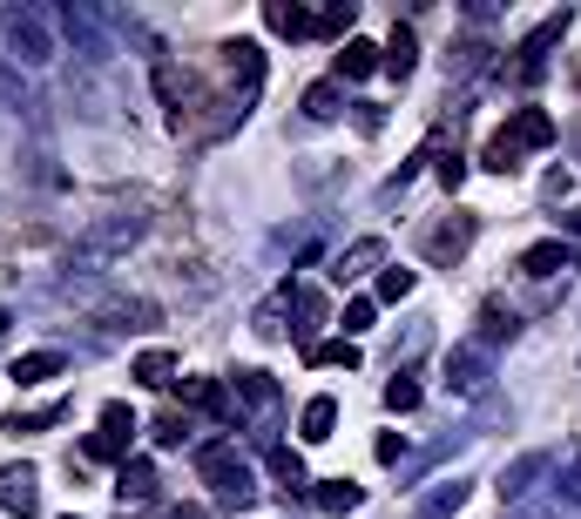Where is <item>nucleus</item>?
Instances as JSON below:
<instances>
[{
    "instance_id": "f257e3e1",
    "label": "nucleus",
    "mask_w": 581,
    "mask_h": 519,
    "mask_svg": "<svg viewBox=\"0 0 581 519\" xmlns=\"http://www.w3.org/2000/svg\"><path fill=\"white\" fill-rule=\"evenodd\" d=\"M548 142H555V115H548V108H514V115H508V129L487 142L480 163H487L493 176H514V169H521V155H527V149H548Z\"/></svg>"
},
{
    "instance_id": "f03ea898",
    "label": "nucleus",
    "mask_w": 581,
    "mask_h": 519,
    "mask_svg": "<svg viewBox=\"0 0 581 519\" xmlns=\"http://www.w3.org/2000/svg\"><path fill=\"white\" fill-rule=\"evenodd\" d=\"M197 472H204V486L217 493V506H257V472H251V459L230 446V438H217V446H204L197 452Z\"/></svg>"
},
{
    "instance_id": "7ed1b4c3",
    "label": "nucleus",
    "mask_w": 581,
    "mask_h": 519,
    "mask_svg": "<svg viewBox=\"0 0 581 519\" xmlns=\"http://www.w3.org/2000/svg\"><path fill=\"white\" fill-rule=\"evenodd\" d=\"M0 48L27 68H48L55 61V34H48V14L34 8H0Z\"/></svg>"
},
{
    "instance_id": "20e7f679",
    "label": "nucleus",
    "mask_w": 581,
    "mask_h": 519,
    "mask_svg": "<svg viewBox=\"0 0 581 519\" xmlns=\"http://www.w3.org/2000/svg\"><path fill=\"white\" fill-rule=\"evenodd\" d=\"M487 385H493V344L460 338V344L446 351V391H453V398H480Z\"/></svg>"
},
{
    "instance_id": "39448f33",
    "label": "nucleus",
    "mask_w": 581,
    "mask_h": 519,
    "mask_svg": "<svg viewBox=\"0 0 581 519\" xmlns=\"http://www.w3.org/2000/svg\"><path fill=\"white\" fill-rule=\"evenodd\" d=\"M129 438H136V412L123 405V398H108V405H102V432H89V446H82V452L102 459V465H108V459H123V465H129Z\"/></svg>"
},
{
    "instance_id": "423d86ee",
    "label": "nucleus",
    "mask_w": 581,
    "mask_h": 519,
    "mask_svg": "<svg viewBox=\"0 0 581 519\" xmlns=\"http://www.w3.org/2000/svg\"><path fill=\"white\" fill-rule=\"evenodd\" d=\"M548 472H555V452H548V446H534V452H521L514 465H500L493 493L508 499V506H521V499H527V493H534V486H541V479H548Z\"/></svg>"
},
{
    "instance_id": "0eeeda50",
    "label": "nucleus",
    "mask_w": 581,
    "mask_h": 519,
    "mask_svg": "<svg viewBox=\"0 0 581 519\" xmlns=\"http://www.w3.org/2000/svg\"><path fill=\"white\" fill-rule=\"evenodd\" d=\"M230 398H237V425H244V412L270 418V412H278V378L257 371V365H244V371H230Z\"/></svg>"
},
{
    "instance_id": "6e6552de",
    "label": "nucleus",
    "mask_w": 581,
    "mask_h": 519,
    "mask_svg": "<svg viewBox=\"0 0 581 519\" xmlns=\"http://www.w3.org/2000/svg\"><path fill=\"white\" fill-rule=\"evenodd\" d=\"M561 34H568V8L548 14V21H541L527 42H521V82H541V74H548V55L561 48Z\"/></svg>"
},
{
    "instance_id": "1a4fd4ad",
    "label": "nucleus",
    "mask_w": 581,
    "mask_h": 519,
    "mask_svg": "<svg viewBox=\"0 0 581 519\" xmlns=\"http://www.w3.org/2000/svg\"><path fill=\"white\" fill-rule=\"evenodd\" d=\"M0 506L34 519V512H42V472H34V465H0Z\"/></svg>"
},
{
    "instance_id": "9d476101",
    "label": "nucleus",
    "mask_w": 581,
    "mask_h": 519,
    "mask_svg": "<svg viewBox=\"0 0 581 519\" xmlns=\"http://www.w3.org/2000/svg\"><path fill=\"white\" fill-rule=\"evenodd\" d=\"M574 263H581V244H568V236H548V244L521 250V270L534 276V284H548V276H561V270H574Z\"/></svg>"
},
{
    "instance_id": "9b49d317",
    "label": "nucleus",
    "mask_w": 581,
    "mask_h": 519,
    "mask_svg": "<svg viewBox=\"0 0 581 519\" xmlns=\"http://www.w3.org/2000/svg\"><path fill=\"white\" fill-rule=\"evenodd\" d=\"M467 499H474V479L453 472V479H440V486H426V493L412 499V519H453Z\"/></svg>"
},
{
    "instance_id": "f8f14e48",
    "label": "nucleus",
    "mask_w": 581,
    "mask_h": 519,
    "mask_svg": "<svg viewBox=\"0 0 581 519\" xmlns=\"http://www.w3.org/2000/svg\"><path fill=\"white\" fill-rule=\"evenodd\" d=\"M385 263V244L379 236H359V244H345L338 257H332V284H352V276H365V270H379Z\"/></svg>"
},
{
    "instance_id": "ddd939ff",
    "label": "nucleus",
    "mask_w": 581,
    "mask_h": 519,
    "mask_svg": "<svg viewBox=\"0 0 581 519\" xmlns=\"http://www.w3.org/2000/svg\"><path fill=\"white\" fill-rule=\"evenodd\" d=\"M467 244H474V216H453L440 229H426V257H433V263H460Z\"/></svg>"
},
{
    "instance_id": "4468645a",
    "label": "nucleus",
    "mask_w": 581,
    "mask_h": 519,
    "mask_svg": "<svg viewBox=\"0 0 581 519\" xmlns=\"http://www.w3.org/2000/svg\"><path fill=\"white\" fill-rule=\"evenodd\" d=\"M142 229H149L142 216H108V223H95V229L82 236V250H89V257H102V250H123V244H136Z\"/></svg>"
},
{
    "instance_id": "2eb2a0df",
    "label": "nucleus",
    "mask_w": 581,
    "mask_h": 519,
    "mask_svg": "<svg viewBox=\"0 0 581 519\" xmlns=\"http://www.w3.org/2000/svg\"><path fill=\"white\" fill-rule=\"evenodd\" d=\"M61 27H68V42L82 48L89 61H108V34L95 27V14H89V8H61Z\"/></svg>"
},
{
    "instance_id": "dca6fc26",
    "label": "nucleus",
    "mask_w": 581,
    "mask_h": 519,
    "mask_svg": "<svg viewBox=\"0 0 581 519\" xmlns=\"http://www.w3.org/2000/svg\"><path fill=\"white\" fill-rule=\"evenodd\" d=\"M68 371V357L61 351H27V357H14V365H8V378L27 391V385H48V378H61Z\"/></svg>"
},
{
    "instance_id": "f3484780",
    "label": "nucleus",
    "mask_w": 581,
    "mask_h": 519,
    "mask_svg": "<svg viewBox=\"0 0 581 519\" xmlns=\"http://www.w3.org/2000/svg\"><path fill=\"white\" fill-rule=\"evenodd\" d=\"M372 68H385V48H372V42H359V34H352V42L338 48V82H365Z\"/></svg>"
},
{
    "instance_id": "a211bd4d",
    "label": "nucleus",
    "mask_w": 581,
    "mask_h": 519,
    "mask_svg": "<svg viewBox=\"0 0 581 519\" xmlns=\"http://www.w3.org/2000/svg\"><path fill=\"white\" fill-rule=\"evenodd\" d=\"M223 55H230V74L244 82V102H257V82H264V48H257V42H230Z\"/></svg>"
},
{
    "instance_id": "6ab92c4d",
    "label": "nucleus",
    "mask_w": 581,
    "mask_h": 519,
    "mask_svg": "<svg viewBox=\"0 0 581 519\" xmlns=\"http://www.w3.org/2000/svg\"><path fill=\"white\" fill-rule=\"evenodd\" d=\"M264 27H270V34H284V42H304V34H318V14L284 8V0H270V8H264Z\"/></svg>"
},
{
    "instance_id": "aec40b11",
    "label": "nucleus",
    "mask_w": 581,
    "mask_h": 519,
    "mask_svg": "<svg viewBox=\"0 0 581 519\" xmlns=\"http://www.w3.org/2000/svg\"><path fill=\"white\" fill-rule=\"evenodd\" d=\"M332 425H338V398H304V412H298V432L304 438H312V446H325V438H332Z\"/></svg>"
},
{
    "instance_id": "412c9836",
    "label": "nucleus",
    "mask_w": 581,
    "mask_h": 519,
    "mask_svg": "<svg viewBox=\"0 0 581 519\" xmlns=\"http://www.w3.org/2000/svg\"><path fill=\"white\" fill-rule=\"evenodd\" d=\"M115 499H156V465L149 459H129L115 472Z\"/></svg>"
},
{
    "instance_id": "4be33fe9",
    "label": "nucleus",
    "mask_w": 581,
    "mask_h": 519,
    "mask_svg": "<svg viewBox=\"0 0 581 519\" xmlns=\"http://www.w3.org/2000/svg\"><path fill=\"white\" fill-rule=\"evenodd\" d=\"M264 465H270V479H278V486H291V493L312 486V479H304V459H298L291 446H264Z\"/></svg>"
},
{
    "instance_id": "5701e85b",
    "label": "nucleus",
    "mask_w": 581,
    "mask_h": 519,
    "mask_svg": "<svg viewBox=\"0 0 581 519\" xmlns=\"http://www.w3.org/2000/svg\"><path fill=\"white\" fill-rule=\"evenodd\" d=\"M312 499H318V512H359V506H365V493L352 486V479H318Z\"/></svg>"
},
{
    "instance_id": "b1692460",
    "label": "nucleus",
    "mask_w": 581,
    "mask_h": 519,
    "mask_svg": "<svg viewBox=\"0 0 581 519\" xmlns=\"http://www.w3.org/2000/svg\"><path fill=\"white\" fill-rule=\"evenodd\" d=\"M412 68H419V42H412V27H393V42H385V74H393V82H406Z\"/></svg>"
},
{
    "instance_id": "393cba45",
    "label": "nucleus",
    "mask_w": 581,
    "mask_h": 519,
    "mask_svg": "<svg viewBox=\"0 0 581 519\" xmlns=\"http://www.w3.org/2000/svg\"><path fill=\"white\" fill-rule=\"evenodd\" d=\"M291 310L304 317V325H298V344L312 351V344H318V325H325V297H318V291H291Z\"/></svg>"
},
{
    "instance_id": "a878e982",
    "label": "nucleus",
    "mask_w": 581,
    "mask_h": 519,
    "mask_svg": "<svg viewBox=\"0 0 581 519\" xmlns=\"http://www.w3.org/2000/svg\"><path fill=\"white\" fill-rule=\"evenodd\" d=\"M304 115H312V122H338V115H345V89H338V82L304 89Z\"/></svg>"
},
{
    "instance_id": "bb28decb",
    "label": "nucleus",
    "mask_w": 581,
    "mask_h": 519,
    "mask_svg": "<svg viewBox=\"0 0 581 519\" xmlns=\"http://www.w3.org/2000/svg\"><path fill=\"white\" fill-rule=\"evenodd\" d=\"M304 365H345V371H359V344H352V338H332V344H312V351H304Z\"/></svg>"
},
{
    "instance_id": "cd10ccee",
    "label": "nucleus",
    "mask_w": 581,
    "mask_h": 519,
    "mask_svg": "<svg viewBox=\"0 0 581 519\" xmlns=\"http://www.w3.org/2000/svg\"><path fill=\"white\" fill-rule=\"evenodd\" d=\"M136 378L163 391V385L176 378V351H142V357H136Z\"/></svg>"
},
{
    "instance_id": "c85d7f7f",
    "label": "nucleus",
    "mask_w": 581,
    "mask_h": 519,
    "mask_svg": "<svg viewBox=\"0 0 581 519\" xmlns=\"http://www.w3.org/2000/svg\"><path fill=\"white\" fill-rule=\"evenodd\" d=\"M68 418V405L55 398V405H42V412H21V418H0V432H48V425H61Z\"/></svg>"
},
{
    "instance_id": "c756f323",
    "label": "nucleus",
    "mask_w": 581,
    "mask_h": 519,
    "mask_svg": "<svg viewBox=\"0 0 581 519\" xmlns=\"http://www.w3.org/2000/svg\"><path fill=\"white\" fill-rule=\"evenodd\" d=\"M412 284H419V270H379V304H406L412 297Z\"/></svg>"
},
{
    "instance_id": "7c9ffc66",
    "label": "nucleus",
    "mask_w": 581,
    "mask_h": 519,
    "mask_svg": "<svg viewBox=\"0 0 581 519\" xmlns=\"http://www.w3.org/2000/svg\"><path fill=\"white\" fill-rule=\"evenodd\" d=\"M284 310H291V284L270 297L264 310H257V338H284Z\"/></svg>"
},
{
    "instance_id": "2f4dec72",
    "label": "nucleus",
    "mask_w": 581,
    "mask_h": 519,
    "mask_svg": "<svg viewBox=\"0 0 581 519\" xmlns=\"http://www.w3.org/2000/svg\"><path fill=\"white\" fill-rule=\"evenodd\" d=\"M352 21H359V0H332L318 14V34H352Z\"/></svg>"
},
{
    "instance_id": "473e14b6",
    "label": "nucleus",
    "mask_w": 581,
    "mask_h": 519,
    "mask_svg": "<svg viewBox=\"0 0 581 519\" xmlns=\"http://www.w3.org/2000/svg\"><path fill=\"white\" fill-rule=\"evenodd\" d=\"M385 412H419V385L393 371V385H385Z\"/></svg>"
},
{
    "instance_id": "72a5a7b5",
    "label": "nucleus",
    "mask_w": 581,
    "mask_h": 519,
    "mask_svg": "<svg viewBox=\"0 0 581 519\" xmlns=\"http://www.w3.org/2000/svg\"><path fill=\"white\" fill-rule=\"evenodd\" d=\"M372 317H379V297H352V304H345V338L372 331Z\"/></svg>"
},
{
    "instance_id": "f704fd0d",
    "label": "nucleus",
    "mask_w": 581,
    "mask_h": 519,
    "mask_svg": "<svg viewBox=\"0 0 581 519\" xmlns=\"http://www.w3.org/2000/svg\"><path fill=\"white\" fill-rule=\"evenodd\" d=\"M514 331H521V317L493 304V310H487V331H480V344H500V338H514Z\"/></svg>"
},
{
    "instance_id": "c9c22d12",
    "label": "nucleus",
    "mask_w": 581,
    "mask_h": 519,
    "mask_svg": "<svg viewBox=\"0 0 581 519\" xmlns=\"http://www.w3.org/2000/svg\"><path fill=\"white\" fill-rule=\"evenodd\" d=\"M183 438H189V418L183 412H163L156 418V446H183Z\"/></svg>"
},
{
    "instance_id": "e433bc0d",
    "label": "nucleus",
    "mask_w": 581,
    "mask_h": 519,
    "mask_svg": "<svg viewBox=\"0 0 581 519\" xmlns=\"http://www.w3.org/2000/svg\"><path fill=\"white\" fill-rule=\"evenodd\" d=\"M561 512H581V459L561 472Z\"/></svg>"
},
{
    "instance_id": "4c0bfd02",
    "label": "nucleus",
    "mask_w": 581,
    "mask_h": 519,
    "mask_svg": "<svg viewBox=\"0 0 581 519\" xmlns=\"http://www.w3.org/2000/svg\"><path fill=\"white\" fill-rule=\"evenodd\" d=\"M406 459V438L399 432H379V465H399Z\"/></svg>"
},
{
    "instance_id": "58836bf2",
    "label": "nucleus",
    "mask_w": 581,
    "mask_h": 519,
    "mask_svg": "<svg viewBox=\"0 0 581 519\" xmlns=\"http://www.w3.org/2000/svg\"><path fill=\"white\" fill-rule=\"evenodd\" d=\"M440 182L460 189V182H467V163H460V155H446V163H440Z\"/></svg>"
},
{
    "instance_id": "ea45409f",
    "label": "nucleus",
    "mask_w": 581,
    "mask_h": 519,
    "mask_svg": "<svg viewBox=\"0 0 581 519\" xmlns=\"http://www.w3.org/2000/svg\"><path fill=\"white\" fill-rule=\"evenodd\" d=\"M561 229H568V244H581V210H568V216H561Z\"/></svg>"
},
{
    "instance_id": "a19ab883",
    "label": "nucleus",
    "mask_w": 581,
    "mask_h": 519,
    "mask_svg": "<svg viewBox=\"0 0 581 519\" xmlns=\"http://www.w3.org/2000/svg\"><path fill=\"white\" fill-rule=\"evenodd\" d=\"M0 331H8V310H0Z\"/></svg>"
}]
</instances>
